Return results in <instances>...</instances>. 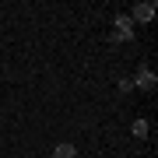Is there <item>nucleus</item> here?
<instances>
[{"label":"nucleus","instance_id":"nucleus-4","mask_svg":"<svg viewBox=\"0 0 158 158\" xmlns=\"http://www.w3.org/2000/svg\"><path fill=\"white\" fill-rule=\"evenodd\" d=\"M53 158H77V148L74 144H56L53 148Z\"/></svg>","mask_w":158,"mask_h":158},{"label":"nucleus","instance_id":"nucleus-3","mask_svg":"<svg viewBox=\"0 0 158 158\" xmlns=\"http://www.w3.org/2000/svg\"><path fill=\"white\" fill-rule=\"evenodd\" d=\"M155 11H158V7L155 4H134V14H130V21H155Z\"/></svg>","mask_w":158,"mask_h":158},{"label":"nucleus","instance_id":"nucleus-2","mask_svg":"<svg viewBox=\"0 0 158 158\" xmlns=\"http://www.w3.org/2000/svg\"><path fill=\"white\" fill-rule=\"evenodd\" d=\"M130 39H134V21H130V14H116L113 42H130Z\"/></svg>","mask_w":158,"mask_h":158},{"label":"nucleus","instance_id":"nucleus-5","mask_svg":"<svg viewBox=\"0 0 158 158\" xmlns=\"http://www.w3.org/2000/svg\"><path fill=\"white\" fill-rule=\"evenodd\" d=\"M134 137H148V119H134Z\"/></svg>","mask_w":158,"mask_h":158},{"label":"nucleus","instance_id":"nucleus-6","mask_svg":"<svg viewBox=\"0 0 158 158\" xmlns=\"http://www.w3.org/2000/svg\"><path fill=\"white\" fill-rule=\"evenodd\" d=\"M119 91H134V77H119Z\"/></svg>","mask_w":158,"mask_h":158},{"label":"nucleus","instance_id":"nucleus-1","mask_svg":"<svg viewBox=\"0 0 158 158\" xmlns=\"http://www.w3.org/2000/svg\"><path fill=\"white\" fill-rule=\"evenodd\" d=\"M158 85V77H155V70H151V63H141L134 74V88H141V91H151Z\"/></svg>","mask_w":158,"mask_h":158}]
</instances>
